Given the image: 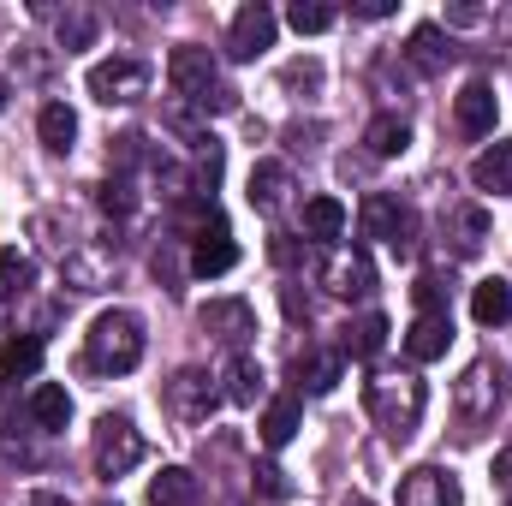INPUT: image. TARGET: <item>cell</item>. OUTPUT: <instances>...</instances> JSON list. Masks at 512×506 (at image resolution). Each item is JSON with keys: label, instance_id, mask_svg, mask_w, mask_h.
Listing matches in <instances>:
<instances>
[{"label": "cell", "instance_id": "cell-1", "mask_svg": "<svg viewBox=\"0 0 512 506\" xmlns=\"http://www.w3.org/2000/svg\"><path fill=\"white\" fill-rule=\"evenodd\" d=\"M167 84H173V96H179L185 108H197V114H233V108H239V90L221 84L215 54L197 48V42H185V48L167 54Z\"/></svg>", "mask_w": 512, "mask_h": 506}, {"label": "cell", "instance_id": "cell-18", "mask_svg": "<svg viewBox=\"0 0 512 506\" xmlns=\"http://www.w3.org/2000/svg\"><path fill=\"white\" fill-rule=\"evenodd\" d=\"M453 120H459V131H465V137H489V131H495V120H501L495 90H489V84H465V90H459V102H453Z\"/></svg>", "mask_w": 512, "mask_h": 506}, {"label": "cell", "instance_id": "cell-4", "mask_svg": "<svg viewBox=\"0 0 512 506\" xmlns=\"http://www.w3.org/2000/svg\"><path fill=\"white\" fill-rule=\"evenodd\" d=\"M507 405V364H495V358H477L465 376L453 381V411L477 429V423H489L495 411Z\"/></svg>", "mask_w": 512, "mask_h": 506}, {"label": "cell", "instance_id": "cell-17", "mask_svg": "<svg viewBox=\"0 0 512 506\" xmlns=\"http://www.w3.org/2000/svg\"><path fill=\"white\" fill-rule=\"evenodd\" d=\"M286 191H292V173H286V161H256L251 179H245V203H251L256 215H274V209L286 203Z\"/></svg>", "mask_w": 512, "mask_h": 506}, {"label": "cell", "instance_id": "cell-3", "mask_svg": "<svg viewBox=\"0 0 512 506\" xmlns=\"http://www.w3.org/2000/svg\"><path fill=\"white\" fill-rule=\"evenodd\" d=\"M84 364L96 376H131L143 364V322L131 310H102L84 334Z\"/></svg>", "mask_w": 512, "mask_h": 506}, {"label": "cell", "instance_id": "cell-13", "mask_svg": "<svg viewBox=\"0 0 512 506\" xmlns=\"http://www.w3.org/2000/svg\"><path fill=\"white\" fill-rule=\"evenodd\" d=\"M459 477L453 471H441V465H417V471H405L399 477V501L393 506H459Z\"/></svg>", "mask_w": 512, "mask_h": 506}, {"label": "cell", "instance_id": "cell-37", "mask_svg": "<svg viewBox=\"0 0 512 506\" xmlns=\"http://www.w3.org/2000/svg\"><path fill=\"white\" fill-rule=\"evenodd\" d=\"M114 161H120V167H137V161H143V131L114 137Z\"/></svg>", "mask_w": 512, "mask_h": 506}, {"label": "cell", "instance_id": "cell-30", "mask_svg": "<svg viewBox=\"0 0 512 506\" xmlns=\"http://www.w3.org/2000/svg\"><path fill=\"white\" fill-rule=\"evenodd\" d=\"M36 131H42V143H48L54 155H66V149H72V137H78V114H72L66 102H48V108L36 114Z\"/></svg>", "mask_w": 512, "mask_h": 506}, {"label": "cell", "instance_id": "cell-31", "mask_svg": "<svg viewBox=\"0 0 512 506\" xmlns=\"http://www.w3.org/2000/svg\"><path fill=\"white\" fill-rule=\"evenodd\" d=\"M292 435H298V393H286L262 411V447H286Z\"/></svg>", "mask_w": 512, "mask_h": 506}, {"label": "cell", "instance_id": "cell-6", "mask_svg": "<svg viewBox=\"0 0 512 506\" xmlns=\"http://www.w3.org/2000/svg\"><path fill=\"white\" fill-rule=\"evenodd\" d=\"M316 280L334 298H370L376 292V262H370V251H358V245H328L322 262H316Z\"/></svg>", "mask_w": 512, "mask_h": 506}, {"label": "cell", "instance_id": "cell-44", "mask_svg": "<svg viewBox=\"0 0 512 506\" xmlns=\"http://www.w3.org/2000/svg\"><path fill=\"white\" fill-rule=\"evenodd\" d=\"M102 506H120V501H102Z\"/></svg>", "mask_w": 512, "mask_h": 506}, {"label": "cell", "instance_id": "cell-43", "mask_svg": "<svg viewBox=\"0 0 512 506\" xmlns=\"http://www.w3.org/2000/svg\"><path fill=\"white\" fill-rule=\"evenodd\" d=\"M6 96H12V84H6V78H0V108H6Z\"/></svg>", "mask_w": 512, "mask_h": 506}, {"label": "cell", "instance_id": "cell-27", "mask_svg": "<svg viewBox=\"0 0 512 506\" xmlns=\"http://www.w3.org/2000/svg\"><path fill=\"white\" fill-rule=\"evenodd\" d=\"M36 370H42V340H36V334H12V340H0V381L36 376Z\"/></svg>", "mask_w": 512, "mask_h": 506}, {"label": "cell", "instance_id": "cell-11", "mask_svg": "<svg viewBox=\"0 0 512 506\" xmlns=\"http://www.w3.org/2000/svg\"><path fill=\"white\" fill-rule=\"evenodd\" d=\"M197 322H203V334H215L221 346H233V352H245L256 334V310L245 298H209L203 310H197Z\"/></svg>", "mask_w": 512, "mask_h": 506}, {"label": "cell", "instance_id": "cell-28", "mask_svg": "<svg viewBox=\"0 0 512 506\" xmlns=\"http://www.w3.org/2000/svg\"><path fill=\"white\" fill-rule=\"evenodd\" d=\"M304 233L322 239V245H334V239L346 233V203H340V197H310V203H304Z\"/></svg>", "mask_w": 512, "mask_h": 506}, {"label": "cell", "instance_id": "cell-33", "mask_svg": "<svg viewBox=\"0 0 512 506\" xmlns=\"http://www.w3.org/2000/svg\"><path fill=\"white\" fill-rule=\"evenodd\" d=\"M96 30H102V18H96L90 6H72V12H60V30H54V36H60L66 54H78V48L96 42Z\"/></svg>", "mask_w": 512, "mask_h": 506}, {"label": "cell", "instance_id": "cell-5", "mask_svg": "<svg viewBox=\"0 0 512 506\" xmlns=\"http://www.w3.org/2000/svg\"><path fill=\"white\" fill-rule=\"evenodd\" d=\"M149 78H155V72H149L143 60L114 54V60H96L84 84H90V96H96V102H108V108H131V102H143V96H149Z\"/></svg>", "mask_w": 512, "mask_h": 506}, {"label": "cell", "instance_id": "cell-38", "mask_svg": "<svg viewBox=\"0 0 512 506\" xmlns=\"http://www.w3.org/2000/svg\"><path fill=\"white\" fill-rule=\"evenodd\" d=\"M399 6L393 0H352V18H370V24H382V18H393Z\"/></svg>", "mask_w": 512, "mask_h": 506}, {"label": "cell", "instance_id": "cell-15", "mask_svg": "<svg viewBox=\"0 0 512 506\" xmlns=\"http://www.w3.org/2000/svg\"><path fill=\"white\" fill-rule=\"evenodd\" d=\"M447 346H453V316H447V310H429V316H417V322L405 328L411 364H435V358H447Z\"/></svg>", "mask_w": 512, "mask_h": 506}, {"label": "cell", "instance_id": "cell-35", "mask_svg": "<svg viewBox=\"0 0 512 506\" xmlns=\"http://www.w3.org/2000/svg\"><path fill=\"white\" fill-rule=\"evenodd\" d=\"M96 203H102L108 215H131V209H137V191H131L126 179H108V185L96 191Z\"/></svg>", "mask_w": 512, "mask_h": 506}, {"label": "cell", "instance_id": "cell-29", "mask_svg": "<svg viewBox=\"0 0 512 506\" xmlns=\"http://www.w3.org/2000/svg\"><path fill=\"white\" fill-rule=\"evenodd\" d=\"M221 381H227V399H233V405H256V399H262V364H256L251 352H233Z\"/></svg>", "mask_w": 512, "mask_h": 506}, {"label": "cell", "instance_id": "cell-41", "mask_svg": "<svg viewBox=\"0 0 512 506\" xmlns=\"http://www.w3.org/2000/svg\"><path fill=\"white\" fill-rule=\"evenodd\" d=\"M447 24H483V6H447Z\"/></svg>", "mask_w": 512, "mask_h": 506}, {"label": "cell", "instance_id": "cell-12", "mask_svg": "<svg viewBox=\"0 0 512 506\" xmlns=\"http://www.w3.org/2000/svg\"><path fill=\"white\" fill-rule=\"evenodd\" d=\"M274 30H280V18H274L262 0L239 6L233 24H227V54H233V60H256V54H268V48H274Z\"/></svg>", "mask_w": 512, "mask_h": 506}, {"label": "cell", "instance_id": "cell-14", "mask_svg": "<svg viewBox=\"0 0 512 506\" xmlns=\"http://www.w3.org/2000/svg\"><path fill=\"white\" fill-rule=\"evenodd\" d=\"M239 262V245H233V233H227V221L221 215H209V227L197 233V245H191V274H227Z\"/></svg>", "mask_w": 512, "mask_h": 506}, {"label": "cell", "instance_id": "cell-39", "mask_svg": "<svg viewBox=\"0 0 512 506\" xmlns=\"http://www.w3.org/2000/svg\"><path fill=\"white\" fill-rule=\"evenodd\" d=\"M256 483H262V495H268V501H280V495H286V483H280V471H274V465H256Z\"/></svg>", "mask_w": 512, "mask_h": 506}, {"label": "cell", "instance_id": "cell-2", "mask_svg": "<svg viewBox=\"0 0 512 506\" xmlns=\"http://www.w3.org/2000/svg\"><path fill=\"white\" fill-rule=\"evenodd\" d=\"M364 405H370V417H376V429H382L387 441H405V435H417V423H423L429 387L411 376V370H376L370 387H364Z\"/></svg>", "mask_w": 512, "mask_h": 506}, {"label": "cell", "instance_id": "cell-19", "mask_svg": "<svg viewBox=\"0 0 512 506\" xmlns=\"http://www.w3.org/2000/svg\"><path fill=\"white\" fill-rule=\"evenodd\" d=\"M292 376H298V387H304V393H334V381L346 376V358H340V346H334V352L310 346V352H298Z\"/></svg>", "mask_w": 512, "mask_h": 506}, {"label": "cell", "instance_id": "cell-21", "mask_svg": "<svg viewBox=\"0 0 512 506\" xmlns=\"http://www.w3.org/2000/svg\"><path fill=\"white\" fill-rule=\"evenodd\" d=\"M471 185L477 191H495V197H512V143H489L471 161Z\"/></svg>", "mask_w": 512, "mask_h": 506}, {"label": "cell", "instance_id": "cell-9", "mask_svg": "<svg viewBox=\"0 0 512 506\" xmlns=\"http://www.w3.org/2000/svg\"><path fill=\"white\" fill-rule=\"evenodd\" d=\"M114 262H120V245L114 239H78L72 251L60 256V274H66L72 292H102L108 274H114Z\"/></svg>", "mask_w": 512, "mask_h": 506}, {"label": "cell", "instance_id": "cell-20", "mask_svg": "<svg viewBox=\"0 0 512 506\" xmlns=\"http://www.w3.org/2000/svg\"><path fill=\"white\" fill-rule=\"evenodd\" d=\"M471 316L483 322V328H507L512 322V280H477L471 286Z\"/></svg>", "mask_w": 512, "mask_h": 506}, {"label": "cell", "instance_id": "cell-24", "mask_svg": "<svg viewBox=\"0 0 512 506\" xmlns=\"http://www.w3.org/2000/svg\"><path fill=\"white\" fill-rule=\"evenodd\" d=\"M203 501V483H197V471H185V465H167L155 483H149V506H197Z\"/></svg>", "mask_w": 512, "mask_h": 506}, {"label": "cell", "instance_id": "cell-36", "mask_svg": "<svg viewBox=\"0 0 512 506\" xmlns=\"http://www.w3.org/2000/svg\"><path fill=\"white\" fill-rule=\"evenodd\" d=\"M411 292H417V304H423V316H429V310H447V286H441L435 274H423V280H417Z\"/></svg>", "mask_w": 512, "mask_h": 506}, {"label": "cell", "instance_id": "cell-42", "mask_svg": "<svg viewBox=\"0 0 512 506\" xmlns=\"http://www.w3.org/2000/svg\"><path fill=\"white\" fill-rule=\"evenodd\" d=\"M495 483L512 495V447H507V453H495Z\"/></svg>", "mask_w": 512, "mask_h": 506}, {"label": "cell", "instance_id": "cell-40", "mask_svg": "<svg viewBox=\"0 0 512 506\" xmlns=\"http://www.w3.org/2000/svg\"><path fill=\"white\" fill-rule=\"evenodd\" d=\"M268 251H274V262H280V268H292V262H298V245H292V239H286V233H280V239H274V245H268Z\"/></svg>", "mask_w": 512, "mask_h": 506}, {"label": "cell", "instance_id": "cell-34", "mask_svg": "<svg viewBox=\"0 0 512 506\" xmlns=\"http://www.w3.org/2000/svg\"><path fill=\"white\" fill-rule=\"evenodd\" d=\"M334 18H340V12H334L328 0H292V6H286V24H292L298 36H322Z\"/></svg>", "mask_w": 512, "mask_h": 506}, {"label": "cell", "instance_id": "cell-22", "mask_svg": "<svg viewBox=\"0 0 512 506\" xmlns=\"http://www.w3.org/2000/svg\"><path fill=\"white\" fill-rule=\"evenodd\" d=\"M364 149H370L376 161L405 155V149H411V120H405V114H376V120L364 126Z\"/></svg>", "mask_w": 512, "mask_h": 506}, {"label": "cell", "instance_id": "cell-8", "mask_svg": "<svg viewBox=\"0 0 512 506\" xmlns=\"http://www.w3.org/2000/svg\"><path fill=\"white\" fill-rule=\"evenodd\" d=\"M167 411L179 417V423H209L215 417V405H221V387H215V376L209 370H197V364H185L179 376L167 381Z\"/></svg>", "mask_w": 512, "mask_h": 506}, {"label": "cell", "instance_id": "cell-23", "mask_svg": "<svg viewBox=\"0 0 512 506\" xmlns=\"http://www.w3.org/2000/svg\"><path fill=\"white\" fill-rule=\"evenodd\" d=\"M30 423H36L42 435L66 429V423H72V393H66L60 381H42V387L30 393Z\"/></svg>", "mask_w": 512, "mask_h": 506}, {"label": "cell", "instance_id": "cell-32", "mask_svg": "<svg viewBox=\"0 0 512 506\" xmlns=\"http://www.w3.org/2000/svg\"><path fill=\"white\" fill-rule=\"evenodd\" d=\"M30 280H36V268H30V256L24 251H0V304H18L24 292H30Z\"/></svg>", "mask_w": 512, "mask_h": 506}, {"label": "cell", "instance_id": "cell-25", "mask_svg": "<svg viewBox=\"0 0 512 506\" xmlns=\"http://www.w3.org/2000/svg\"><path fill=\"white\" fill-rule=\"evenodd\" d=\"M447 239H453V251H459V256H477V251H483V239H489V209L459 203V209L447 215Z\"/></svg>", "mask_w": 512, "mask_h": 506}, {"label": "cell", "instance_id": "cell-26", "mask_svg": "<svg viewBox=\"0 0 512 506\" xmlns=\"http://www.w3.org/2000/svg\"><path fill=\"white\" fill-rule=\"evenodd\" d=\"M382 346H387V316H382V310L358 316V322L340 334V358H376Z\"/></svg>", "mask_w": 512, "mask_h": 506}, {"label": "cell", "instance_id": "cell-16", "mask_svg": "<svg viewBox=\"0 0 512 506\" xmlns=\"http://www.w3.org/2000/svg\"><path fill=\"white\" fill-rule=\"evenodd\" d=\"M405 60H411L423 78H435V72H447V66H453V36H447L441 24H417V30H411V42H405Z\"/></svg>", "mask_w": 512, "mask_h": 506}, {"label": "cell", "instance_id": "cell-10", "mask_svg": "<svg viewBox=\"0 0 512 506\" xmlns=\"http://www.w3.org/2000/svg\"><path fill=\"white\" fill-rule=\"evenodd\" d=\"M358 221H364V233H370V239H382V245H393L399 256H411V209H405L399 197L370 191V197H364V209H358Z\"/></svg>", "mask_w": 512, "mask_h": 506}, {"label": "cell", "instance_id": "cell-7", "mask_svg": "<svg viewBox=\"0 0 512 506\" xmlns=\"http://www.w3.org/2000/svg\"><path fill=\"white\" fill-rule=\"evenodd\" d=\"M137 465H143V435L131 429V417H102L96 423V477L120 483Z\"/></svg>", "mask_w": 512, "mask_h": 506}]
</instances>
